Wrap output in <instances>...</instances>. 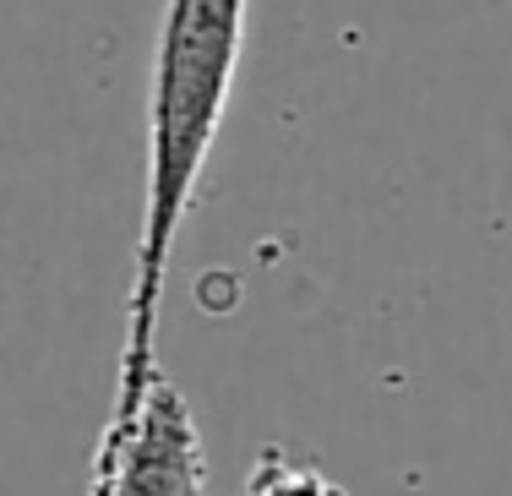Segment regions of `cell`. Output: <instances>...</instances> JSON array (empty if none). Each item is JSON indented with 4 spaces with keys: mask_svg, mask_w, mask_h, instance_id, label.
<instances>
[{
    "mask_svg": "<svg viewBox=\"0 0 512 496\" xmlns=\"http://www.w3.org/2000/svg\"><path fill=\"white\" fill-rule=\"evenodd\" d=\"M251 0H164L148 88V186H142L137 262L126 289V344H120V387L148 382L158 371V311L175 257L180 224L197 208L202 169L224 131L229 93L246 55Z\"/></svg>",
    "mask_w": 512,
    "mask_h": 496,
    "instance_id": "cell-1",
    "label": "cell"
},
{
    "mask_svg": "<svg viewBox=\"0 0 512 496\" xmlns=\"http://www.w3.org/2000/svg\"><path fill=\"white\" fill-rule=\"evenodd\" d=\"M88 496H207V453L191 404L164 371L115 382L104 431L93 442Z\"/></svg>",
    "mask_w": 512,
    "mask_h": 496,
    "instance_id": "cell-2",
    "label": "cell"
},
{
    "mask_svg": "<svg viewBox=\"0 0 512 496\" xmlns=\"http://www.w3.org/2000/svg\"><path fill=\"white\" fill-rule=\"evenodd\" d=\"M251 496H344L327 475H316L306 464H289L284 453H267L262 464L251 469Z\"/></svg>",
    "mask_w": 512,
    "mask_h": 496,
    "instance_id": "cell-3",
    "label": "cell"
}]
</instances>
